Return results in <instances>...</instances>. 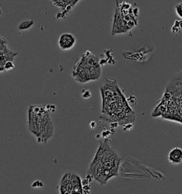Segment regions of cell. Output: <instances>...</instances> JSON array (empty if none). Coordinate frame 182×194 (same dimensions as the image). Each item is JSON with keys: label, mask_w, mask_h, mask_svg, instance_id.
Returning a JSON list of instances; mask_svg holds the SVG:
<instances>
[{"label": "cell", "mask_w": 182, "mask_h": 194, "mask_svg": "<svg viewBox=\"0 0 182 194\" xmlns=\"http://www.w3.org/2000/svg\"><path fill=\"white\" fill-rule=\"evenodd\" d=\"M101 92L102 113L106 117L105 120L121 125L129 124L135 120V113L129 106L115 80L108 77L101 87Z\"/></svg>", "instance_id": "1"}, {"label": "cell", "mask_w": 182, "mask_h": 194, "mask_svg": "<svg viewBox=\"0 0 182 194\" xmlns=\"http://www.w3.org/2000/svg\"><path fill=\"white\" fill-rule=\"evenodd\" d=\"M122 159L110 147L105 140L101 141L93 160L91 162L88 173L101 185L106 184L109 180L117 176Z\"/></svg>", "instance_id": "2"}, {"label": "cell", "mask_w": 182, "mask_h": 194, "mask_svg": "<svg viewBox=\"0 0 182 194\" xmlns=\"http://www.w3.org/2000/svg\"><path fill=\"white\" fill-rule=\"evenodd\" d=\"M27 125L38 143L46 144L54 134V125L46 106L30 105L28 108Z\"/></svg>", "instance_id": "3"}, {"label": "cell", "mask_w": 182, "mask_h": 194, "mask_svg": "<svg viewBox=\"0 0 182 194\" xmlns=\"http://www.w3.org/2000/svg\"><path fill=\"white\" fill-rule=\"evenodd\" d=\"M72 76L80 83L99 79L101 76V67L98 57L92 52L86 51L74 66Z\"/></svg>", "instance_id": "4"}, {"label": "cell", "mask_w": 182, "mask_h": 194, "mask_svg": "<svg viewBox=\"0 0 182 194\" xmlns=\"http://www.w3.org/2000/svg\"><path fill=\"white\" fill-rule=\"evenodd\" d=\"M59 193L83 194L81 178L76 172H65L59 184Z\"/></svg>", "instance_id": "5"}, {"label": "cell", "mask_w": 182, "mask_h": 194, "mask_svg": "<svg viewBox=\"0 0 182 194\" xmlns=\"http://www.w3.org/2000/svg\"><path fill=\"white\" fill-rule=\"evenodd\" d=\"M133 27L125 20L121 14L117 6H116L115 16H114V22L112 29V35L120 34H125L130 31Z\"/></svg>", "instance_id": "6"}, {"label": "cell", "mask_w": 182, "mask_h": 194, "mask_svg": "<svg viewBox=\"0 0 182 194\" xmlns=\"http://www.w3.org/2000/svg\"><path fill=\"white\" fill-rule=\"evenodd\" d=\"M17 52L11 51L6 45V42L0 37V71H4V65L6 61H13Z\"/></svg>", "instance_id": "7"}, {"label": "cell", "mask_w": 182, "mask_h": 194, "mask_svg": "<svg viewBox=\"0 0 182 194\" xmlns=\"http://www.w3.org/2000/svg\"><path fill=\"white\" fill-rule=\"evenodd\" d=\"M76 38L71 33H63L59 36L58 44L63 51H69L76 45Z\"/></svg>", "instance_id": "8"}, {"label": "cell", "mask_w": 182, "mask_h": 194, "mask_svg": "<svg viewBox=\"0 0 182 194\" xmlns=\"http://www.w3.org/2000/svg\"><path fill=\"white\" fill-rule=\"evenodd\" d=\"M168 159L172 164H179L182 162V149L176 147L171 150L168 155Z\"/></svg>", "instance_id": "9"}, {"label": "cell", "mask_w": 182, "mask_h": 194, "mask_svg": "<svg viewBox=\"0 0 182 194\" xmlns=\"http://www.w3.org/2000/svg\"><path fill=\"white\" fill-rule=\"evenodd\" d=\"M33 25H34V21L33 19H26L20 23L18 26V29L20 31L27 30L30 29Z\"/></svg>", "instance_id": "10"}, {"label": "cell", "mask_w": 182, "mask_h": 194, "mask_svg": "<svg viewBox=\"0 0 182 194\" xmlns=\"http://www.w3.org/2000/svg\"><path fill=\"white\" fill-rule=\"evenodd\" d=\"M182 31V21H176L175 22L174 24L172 26V31L173 34H176L181 32Z\"/></svg>", "instance_id": "11"}, {"label": "cell", "mask_w": 182, "mask_h": 194, "mask_svg": "<svg viewBox=\"0 0 182 194\" xmlns=\"http://www.w3.org/2000/svg\"><path fill=\"white\" fill-rule=\"evenodd\" d=\"M14 68L15 65L11 61H6L4 65V70H6V71H10V70H13Z\"/></svg>", "instance_id": "12"}, {"label": "cell", "mask_w": 182, "mask_h": 194, "mask_svg": "<svg viewBox=\"0 0 182 194\" xmlns=\"http://www.w3.org/2000/svg\"><path fill=\"white\" fill-rule=\"evenodd\" d=\"M175 11H176V15L179 18L182 19V2L176 4V6H175Z\"/></svg>", "instance_id": "13"}, {"label": "cell", "mask_w": 182, "mask_h": 194, "mask_svg": "<svg viewBox=\"0 0 182 194\" xmlns=\"http://www.w3.org/2000/svg\"><path fill=\"white\" fill-rule=\"evenodd\" d=\"M32 188H42L44 187V184L42 181H39V180H37V181H35L32 183V185H31Z\"/></svg>", "instance_id": "14"}, {"label": "cell", "mask_w": 182, "mask_h": 194, "mask_svg": "<svg viewBox=\"0 0 182 194\" xmlns=\"http://www.w3.org/2000/svg\"><path fill=\"white\" fill-rule=\"evenodd\" d=\"M82 96L84 98V99H88L91 96V92L90 90H85L83 92V94H82Z\"/></svg>", "instance_id": "15"}, {"label": "cell", "mask_w": 182, "mask_h": 194, "mask_svg": "<svg viewBox=\"0 0 182 194\" xmlns=\"http://www.w3.org/2000/svg\"><path fill=\"white\" fill-rule=\"evenodd\" d=\"M2 15H3V10H2V7L0 6V17H2Z\"/></svg>", "instance_id": "16"}]
</instances>
